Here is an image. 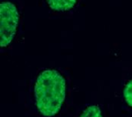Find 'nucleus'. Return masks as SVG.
Here are the masks:
<instances>
[{
	"label": "nucleus",
	"instance_id": "39448f33",
	"mask_svg": "<svg viewBox=\"0 0 132 117\" xmlns=\"http://www.w3.org/2000/svg\"><path fill=\"white\" fill-rule=\"evenodd\" d=\"M124 98L126 102L132 107V79L128 81L124 89Z\"/></svg>",
	"mask_w": 132,
	"mask_h": 117
},
{
	"label": "nucleus",
	"instance_id": "f03ea898",
	"mask_svg": "<svg viewBox=\"0 0 132 117\" xmlns=\"http://www.w3.org/2000/svg\"><path fill=\"white\" fill-rule=\"evenodd\" d=\"M19 22L17 7L10 2L0 4V46L6 47L12 43Z\"/></svg>",
	"mask_w": 132,
	"mask_h": 117
},
{
	"label": "nucleus",
	"instance_id": "f257e3e1",
	"mask_svg": "<svg viewBox=\"0 0 132 117\" xmlns=\"http://www.w3.org/2000/svg\"><path fill=\"white\" fill-rule=\"evenodd\" d=\"M66 80L57 71L47 69L41 72L34 86V97L37 110L46 117L59 112L66 99Z\"/></svg>",
	"mask_w": 132,
	"mask_h": 117
},
{
	"label": "nucleus",
	"instance_id": "7ed1b4c3",
	"mask_svg": "<svg viewBox=\"0 0 132 117\" xmlns=\"http://www.w3.org/2000/svg\"><path fill=\"white\" fill-rule=\"evenodd\" d=\"M48 6L55 11H67L76 5L77 0H46Z\"/></svg>",
	"mask_w": 132,
	"mask_h": 117
},
{
	"label": "nucleus",
	"instance_id": "20e7f679",
	"mask_svg": "<svg viewBox=\"0 0 132 117\" xmlns=\"http://www.w3.org/2000/svg\"><path fill=\"white\" fill-rule=\"evenodd\" d=\"M80 117H102V115L99 106L94 105L86 108Z\"/></svg>",
	"mask_w": 132,
	"mask_h": 117
}]
</instances>
